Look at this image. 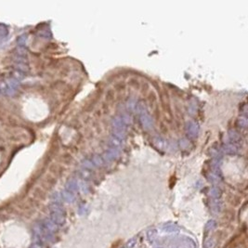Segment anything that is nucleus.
Segmentation results:
<instances>
[{"mask_svg": "<svg viewBox=\"0 0 248 248\" xmlns=\"http://www.w3.org/2000/svg\"><path fill=\"white\" fill-rule=\"evenodd\" d=\"M9 35V28L3 24L0 23V41H2Z\"/></svg>", "mask_w": 248, "mask_h": 248, "instance_id": "2", "label": "nucleus"}, {"mask_svg": "<svg viewBox=\"0 0 248 248\" xmlns=\"http://www.w3.org/2000/svg\"><path fill=\"white\" fill-rule=\"evenodd\" d=\"M19 87V82L14 77H8L0 80V92L5 95H13Z\"/></svg>", "mask_w": 248, "mask_h": 248, "instance_id": "1", "label": "nucleus"}]
</instances>
